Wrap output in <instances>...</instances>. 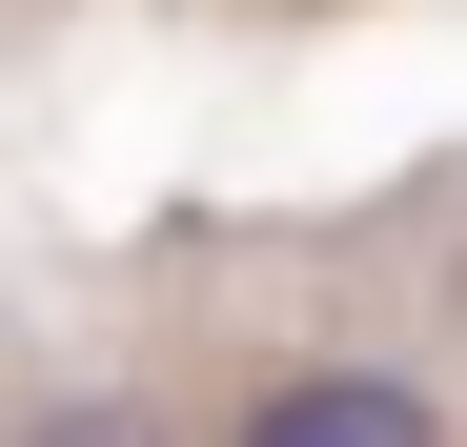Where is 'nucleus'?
I'll return each instance as SVG.
<instances>
[{
  "mask_svg": "<svg viewBox=\"0 0 467 447\" xmlns=\"http://www.w3.org/2000/svg\"><path fill=\"white\" fill-rule=\"evenodd\" d=\"M223 447H447V407L407 387V366H285Z\"/></svg>",
  "mask_w": 467,
  "mask_h": 447,
  "instance_id": "f257e3e1",
  "label": "nucleus"
},
{
  "mask_svg": "<svg viewBox=\"0 0 467 447\" xmlns=\"http://www.w3.org/2000/svg\"><path fill=\"white\" fill-rule=\"evenodd\" d=\"M41 447H183V427H163V407H142V387H82V407H61Z\"/></svg>",
  "mask_w": 467,
  "mask_h": 447,
  "instance_id": "f03ea898",
  "label": "nucleus"
}]
</instances>
